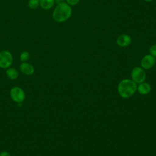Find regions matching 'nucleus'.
I'll list each match as a JSON object with an SVG mask.
<instances>
[{
  "label": "nucleus",
  "mask_w": 156,
  "mask_h": 156,
  "mask_svg": "<svg viewBox=\"0 0 156 156\" xmlns=\"http://www.w3.org/2000/svg\"><path fill=\"white\" fill-rule=\"evenodd\" d=\"M39 5V0H29L28 2V6L31 9H35Z\"/></svg>",
  "instance_id": "13"
},
{
  "label": "nucleus",
  "mask_w": 156,
  "mask_h": 156,
  "mask_svg": "<svg viewBox=\"0 0 156 156\" xmlns=\"http://www.w3.org/2000/svg\"><path fill=\"white\" fill-rule=\"evenodd\" d=\"M132 80L136 83L143 82L146 79V73L142 68L135 67L131 72Z\"/></svg>",
  "instance_id": "4"
},
{
  "label": "nucleus",
  "mask_w": 156,
  "mask_h": 156,
  "mask_svg": "<svg viewBox=\"0 0 156 156\" xmlns=\"http://www.w3.org/2000/svg\"><path fill=\"white\" fill-rule=\"evenodd\" d=\"M0 156H10V154L7 151H3L0 153Z\"/></svg>",
  "instance_id": "16"
},
{
  "label": "nucleus",
  "mask_w": 156,
  "mask_h": 156,
  "mask_svg": "<svg viewBox=\"0 0 156 156\" xmlns=\"http://www.w3.org/2000/svg\"><path fill=\"white\" fill-rule=\"evenodd\" d=\"M6 74L9 79H10L12 80H14L18 77V72L16 69L13 68H10L7 69Z\"/></svg>",
  "instance_id": "11"
},
{
  "label": "nucleus",
  "mask_w": 156,
  "mask_h": 156,
  "mask_svg": "<svg viewBox=\"0 0 156 156\" xmlns=\"http://www.w3.org/2000/svg\"><path fill=\"white\" fill-rule=\"evenodd\" d=\"M64 1H65V0H55V3H56L57 4H58L63 2Z\"/></svg>",
  "instance_id": "17"
},
{
  "label": "nucleus",
  "mask_w": 156,
  "mask_h": 156,
  "mask_svg": "<svg viewBox=\"0 0 156 156\" xmlns=\"http://www.w3.org/2000/svg\"><path fill=\"white\" fill-rule=\"evenodd\" d=\"M71 5L65 2L57 4L52 12V18L57 23H63L68 20L71 16Z\"/></svg>",
  "instance_id": "1"
},
{
  "label": "nucleus",
  "mask_w": 156,
  "mask_h": 156,
  "mask_svg": "<svg viewBox=\"0 0 156 156\" xmlns=\"http://www.w3.org/2000/svg\"><path fill=\"white\" fill-rule=\"evenodd\" d=\"M155 63V58L151 54L144 55L141 60V66L143 69H149L151 68Z\"/></svg>",
  "instance_id": "6"
},
{
  "label": "nucleus",
  "mask_w": 156,
  "mask_h": 156,
  "mask_svg": "<svg viewBox=\"0 0 156 156\" xmlns=\"http://www.w3.org/2000/svg\"><path fill=\"white\" fill-rule=\"evenodd\" d=\"M13 62V56L8 51L0 52V68L3 69L9 68Z\"/></svg>",
  "instance_id": "3"
},
{
  "label": "nucleus",
  "mask_w": 156,
  "mask_h": 156,
  "mask_svg": "<svg viewBox=\"0 0 156 156\" xmlns=\"http://www.w3.org/2000/svg\"><path fill=\"white\" fill-rule=\"evenodd\" d=\"M116 44L121 48H124L129 46L132 42L131 37L126 34L119 35L116 38Z\"/></svg>",
  "instance_id": "7"
},
{
  "label": "nucleus",
  "mask_w": 156,
  "mask_h": 156,
  "mask_svg": "<svg viewBox=\"0 0 156 156\" xmlns=\"http://www.w3.org/2000/svg\"><path fill=\"white\" fill-rule=\"evenodd\" d=\"M55 4V0H39L40 6L44 10L51 9Z\"/></svg>",
  "instance_id": "10"
},
{
  "label": "nucleus",
  "mask_w": 156,
  "mask_h": 156,
  "mask_svg": "<svg viewBox=\"0 0 156 156\" xmlns=\"http://www.w3.org/2000/svg\"><path fill=\"white\" fill-rule=\"evenodd\" d=\"M66 2L69 5H77L80 0H65Z\"/></svg>",
  "instance_id": "15"
},
{
  "label": "nucleus",
  "mask_w": 156,
  "mask_h": 156,
  "mask_svg": "<svg viewBox=\"0 0 156 156\" xmlns=\"http://www.w3.org/2000/svg\"><path fill=\"white\" fill-rule=\"evenodd\" d=\"M136 90V83L129 79L122 80L118 86V94L122 98H130L135 93Z\"/></svg>",
  "instance_id": "2"
},
{
  "label": "nucleus",
  "mask_w": 156,
  "mask_h": 156,
  "mask_svg": "<svg viewBox=\"0 0 156 156\" xmlns=\"http://www.w3.org/2000/svg\"><path fill=\"white\" fill-rule=\"evenodd\" d=\"M149 52L153 57H156V44H153L149 48Z\"/></svg>",
  "instance_id": "14"
},
{
  "label": "nucleus",
  "mask_w": 156,
  "mask_h": 156,
  "mask_svg": "<svg viewBox=\"0 0 156 156\" xmlns=\"http://www.w3.org/2000/svg\"><path fill=\"white\" fill-rule=\"evenodd\" d=\"M143 1H146V2H149L152 1L153 0H143Z\"/></svg>",
  "instance_id": "18"
},
{
  "label": "nucleus",
  "mask_w": 156,
  "mask_h": 156,
  "mask_svg": "<svg viewBox=\"0 0 156 156\" xmlns=\"http://www.w3.org/2000/svg\"><path fill=\"white\" fill-rule=\"evenodd\" d=\"M10 94L12 100L18 103L22 102L25 99V93L24 91L18 87L12 88L10 90Z\"/></svg>",
  "instance_id": "5"
},
{
  "label": "nucleus",
  "mask_w": 156,
  "mask_h": 156,
  "mask_svg": "<svg viewBox=\"0 0 156 156\" xmlns=\"http://www.w3.org/2000/svg\"><path fill=\"white\" fill-rule=\"evenodd\" d=\"M20 71L24 74L32 75L34 72V68L32 65L27 62H23L20 65Z\"/></svg>",
  "instance_id": "8"
},
{
  "label": "nucleus",
  "mask_w": 156,
  "mask_h": 156,
  "mask_svg": "<svg viewBox=\"0 0 156 156\" xmlns=\"http://www.w3.org/2000/svg\"><path fill=\"white\" fill-rule=\"evenodd\" d=\"M138 93L141 94H147L149 93L151 90V85L147 83V82H142L139 83V85L137 87V90H136Z\"/></svg>",
  "instance_id": "9"
},
{
  "label": "nucleus",
  "mask_w": 156,
  "mask_h": 156,
  "mask_svg": "<svg viewBox=\"0 0 156 156\" xmlns=\"http://www.w3.org/2000/svg\"><path fill=\"white\" fill-rule=\"evenodd\" d=\"M30 57V54L27 51H23L20 55V59L22 62H25L28 60Z\"/></svg>",
  "instance_id": "12"
}]
</instances>
